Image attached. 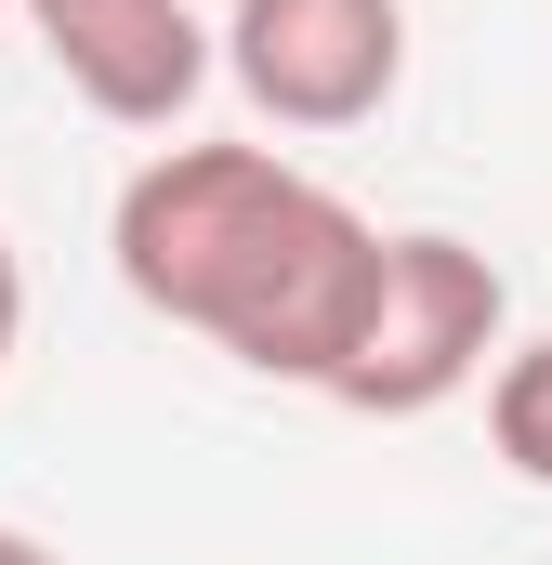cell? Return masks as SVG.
<instances>
[{
    "mask_svg": "<svg viewBox=\"0 0 552 565\" xmlns=\"http://www.w3.org/2000/svg\"><path fill=\"white\" fill-rule=\"evenodd\" d=\"M382 224L289 171L264 145H158L119 184V289L171 329H211L264 382H342L369 302H382Z\"/></svg>",
    "mask_w": 552,
    "mask_h": 565,
    "instance_id": "1",
    "label": "cell"
},
{
    "mask_svg": "<svg viewBox=\"0 0 552 565\" xmlns=\"http://www.w3.org/2000/svg\"><path fill=\"white\" fill-rule=\"evenodd\" d=\"M26 26H40L53 79L119 132H171L211 79V26L184 0H26Z\"/></svg>",
    "mask_w": 552,
    "mask_h": 565,
    "instance_id": "4",
    "label": "cell"
},
{
    "mask_svg": "<svg viewBox=\"0 0 552 565\" xmlns=\"http://www.w3.org/2000/svg\"><path fill=\"white\" fill-rule=\"evenodd\" d=\"M224 66L276 132H355L408 79V13L395 0H237Z\"/></svg>",
    "mask_w": 552,
    "mask_h": 565,
    "instance_id": "3",
    "label": "cell"
},
{
    "mask_svg": "<svg viewBox=\"0 0 552 565\" xmlns=\"http://www.w3.org/2000/svg\"><path fill=\"white\" fill-rule=\"evenodd\" d=\"M13 342H26V264H13V237H0V369H13Z\"/></svg>",
    "mask_w": 552,
    "mask_h": 565,
    "instance_id": "6",
    "label": "cell"
},
{
    "mask_svg": "<svg viewBox=\"0 0 552 565\" xmlns=\"http://www.w3.org/2000/svg\"><path fill=\"white\" fill-rule=\"evenodd\" d=\"M0 565H66L53 540H26V526H0Z\"/></svg>",
    "mask_w": 552,
    "mask_h": 565,
    "instance_id": "7",
    "label": "cell"
},
{
    "mask_svg": "<svg viewBox=\"0 0 552 565\" xmlns=\"http://www.w3.org/2000/svg\"><path fill=\"white\" fill-rule=\"evenodd\" d=\"M500 316H513V289H500V264H487L474 237H434V224L395 237V250H382V302H369V329H355L329 408H355V422H421V408H447V395L500 355Z\"/></svg>",
    "mask_w": 552,
    "mask_h": 565,
    "instance_id": "2",
    "label": "cell"
},
{
    "mask_svg": "<svg viewBox=\"0 0 552 565\" xmlns=\"http://www.w3.org/2000/svg\"><path fill=\"white\" fill-rule=\"evenodd\" d=\"M0 13H26V0H0Z\"/></svg>",
    "mask_w": 552,
    "mask_h": 565,
    "instance_id": "8",
    "label": "cell"
},
{
    "mask_svg": "<svg viewBox=\"0 0 552 565\" xmlns=\"http://www.w3.org/2000/svg\"><path fill=\"white\" fill-rule=\"evenodd\" d=\"M487 434H500V460L527 487H552V342H527V355L487 369Z\"/></svg>",
    "mask_w": 552,
    "mask_h": 565,
    "instance_id": "5",
    "label": "cell"
}]
</instances>
